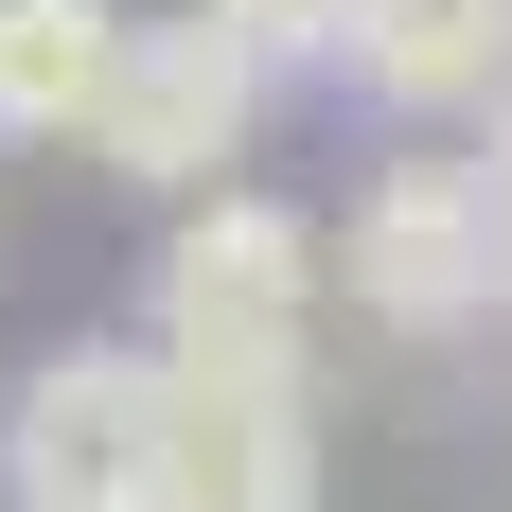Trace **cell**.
Wrapping results in <instances>:
<instances>
[{
    "label": "cell",
    "mask_w": 512,
    "mask_h": 512,
    "mask_svg": "<svg viewBox=\"0 0 512 512\" xmlns=\"http://www.w3.org/2000/svg\"><path fill=\"white\" fill-rule=\"evenodd\" d=\"M318 301H336V230L318 212H283V195H195L177 230H159V265H142V336L177 371H301L318 354Z\"/></svg>",
    "instance_id": "1"
},
{
    "label": "cell",
    "mask_w": 512,
    "mask_h": 512,
    "mask_svg": "<svg viewBox=\"0 0 512 512\" xmlns=\"http://www.w3.org/2000/svg\"><path fill=\"white\" fill-rule=\"evenodd\" d=\"M336 301L371 336H477L512 301V195L495 159H371L354 230H336Z\"/></svg>",
    "instance_id": "2"
},
{
    "label": "cell",
    "mask_w": 512,
    "mask_h": 512,
    "mask_svg": "<svg viewBox=\"0 0 512 512\" xmlns=\"http://www.w3.org/2000/svg\"><path fill=\"white\" fill-rule=\"evenodd\" d=\"M159 336H71L0 389V512H159Z\"/></svg>",
    "instance_id": "3"
},
{
    "label": "cell",
    "mask_w": 512,
    "mask_h": 512,
    "mask_svg": "<svg viewBox=\"0 0 512 512\" xmlns=\"http://www.w3.org/2000/svg\"><path fill=\"white\" fill-rule=\"evenodd\" d=\"M248 124H265V53L230 36V18H142V36H124V89H106V124H89V159L195 212V195H230Z\"/></svg>",
    "instance_id": "4"
},
{
    "label": "cell",
    "mask_w": 512,
    "mask_h": 512,
    "mask_svg": "<svg viewBox=\"0 0 512 512\" xmlns=\"http://www.w3.org/2000/svg\"><path fill=\"white\" fill-rule=\"evenodd\" d=\"M159 512H318V389L301 371H177V407H159Z\"/></svg>",
    "instance_id": "5"
},
{
    "label": "cell",
    "mask_w": 512,
    "mask_h": 512,
    "mask_svg": "<svg viewBox=\"0 0 512 512\" xmlns=\"http://www.w3.org/2000/svg\"><path fill=\"white\" fill-rule=\"evenodd\" d=\"M354 89L389 106V124L512 106V0H371L354 18Z\"/></svg>",
    "instance_id": "6"
},
{
    "label": "cell",
    "mask_w": 512,
    "mask_h": 512,
    "mask_svg": "<svg viewBox=\"0 0 512 512\" xmlns=\"http://www.w3.org/2000/svg\"><path fill=\"white\" fill-rule=\"evenodd\" d=\"M124 36L106 0H0V142H89L106 89H124Z\"/></svg>",
    "instance_id": "7"
},
{
    "label": "cell",
    "mask_w": 512,
    "mask_h": 512,
    "mask_svg": "<svg viewBox=\"0 0 512 512\" xmlns=\"http://www.w3.org/2000/svg\"><path fill=\"white\" fill-rule=\"evenodd\" d=\"M212 18H230L265 71H354V18H371V0H212Z\"/></svg>",
    "instance_id": "8"
}]
</instances>
